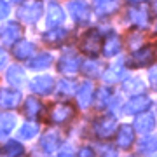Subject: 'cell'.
<instances>
[{"label":"cell","instance_id":"13","mask_svg":"<svg viewBox=\"0 0 157 157\" xmlns=\"http://www.w3.org/2000/svg\"><path fill=\"white\" fill-rule=\"evenodd\" d=\"M2 42L4 44H14L19 37H21V28L17 26L16 23H9L7 26H4L2 30Z\"/></svg>","mask_w":157,"mask_h":157},{"label":"cell","instance_id":"1","mask_svg":"<svg viewBox=\"0 0 157 157\" xmlns=\"http://www.w3.org/2000/svg\"><path fill=\"white\" fill-rule=\"evenodd\" d=\"M101 49V39H100V33L96 30H91L82 37V42H80V51L84 54H89V56H94L98 54Z\"/></svg>","mask_w":157,"mask_h":157},{"label":"cell","instance_id":"34","mask_svg":"<svg viewBox=\"0 0 157 157\" xmlns=\"http://www.w3.org/2000/svg\"><path fill=\"white\" fill-rule=\"evenodd\" d=\"M58 157H75V152L70 145H65L61 147V150L58 152Z\"/></svg>","mask_w":157,"mask_h":157},{"label":"cell","instance_id":"10","mask_svg":"<svg viewBox=\"0 0 157 157\" xmlns=\"http://www.w3.org/2000/svg\"><path fill=\"white\" fill-rule=\"evenodd\" d=\"M133 141H135V129L133 126H129V124H124L121 126L117 133V143L121 148H129V147L133 145Z\"/></svg>","mask_w":157,"mask_h":157},{"label":"cell","instance_id":"21","mask_svg":"<svg viewBox=\"0 0 157 157\" xmlns=\"http://www.w3.org/2000/svg\"><path fill=\"white\" fill-rule=\"evenodd\" d=\"M65 37H67V32L63 28H54V30H51V32H47V33L44 35V40L51 45H58L59 42L65 40Z\"/></svg>","mask_w":157,"mask_h":157},{"label":"cell","instance_id":"12","mask_svg":"<svg viewBox=\"0 0 157 157\" xmlns=\"http://www.w3.org/2000/svg\"><path fill=\"white\" fill-rule=\"evenodd\" d=\"M12 54L17 58V59H26L30 58L32 54H35V45L28 40H21V42H17L14 45V49H12Z\"/></svg>","mask_w":157,"mask_h":157},{"label":"cell","instance_id":"33","mask_svg":"<svg viewBox=\"0 0 157 157\" xmlns=\"http://www.w3.org/2000/svg\"><path fill=\"white\" fill-rule=\"evenodd\" d=\"M98 68H100V65H98V63L87 61L84 65V72L87 73V75H96V73H98Z\"/></svg>","mask_w":157,"mask_h":157},{"label":"cell","instance_id":"36","mask_svg":"<svg viewBox=\"0 0 157 157\" xmlns=\"http://www.w3.org/2000/svg\"><path fill=\"white\" fill-rule=\"evenodd\" d=\"M78 157H94V152H93V148H89V147H84L82 150L78 152Z\"/></svg>","mask_w":157,"mask_h":157},{"label":"cell","instance_id":"29","mask_svg":"<svg viewBox=\"0 0 157 157\" xmlns=\"http://www.w3.org/2000/svg\"><path fill=\"white\" fill-rule=\"evenodd\" d=\"M131 19L138 26H145L147 21H148V16H147L145 11H131Z\"/></svg>","mask_w":157,"mask_h":157},{"label":"cell","instance_id":"17","mask_svg":"<svg viewBox=\"0 0 157 157\" xmlns=\"http://www.w3.org/2000/svg\"><path fill=\"white\" fill-rule=\"evenodd\" d=\"M14 124H16V117L12 113H0V136L9 135L12 129H14Z\"/></svg>","mask_w":157,"mask_h":157},{"label":"cell","instance_id":"31","mask_svg":"<svg viewBox=\"0 0 157 157\" xmlns=\"http://www.w3.org/2000/svg\"><path fill=\"white\" fill-rule=\"evenodd\" d=\"M145 86L141 84V80H128V82H124V89L128 91V93H136V91H143Z\"/></svg>","mask_w":157,"mask_h":157},{"label":"cell","instance_id":"37","mask_svg":"<svg viewBox=\"0 0 157 157\" xmlns=\"http://www.w3.org/2000/svg\"><path fill=\"white\" fill-rule=\"evenodd\" d=\"M148 78H150V84L157 87V67L150 70V73H148Z\"/></svg>","mask_w":157,"mask_h":157},{"label":"cell","instance_id":"7","mask_svg":"<svg viewBox=\"0 0 157 157\" xmlns=\"http://www.w3.org/2000/svg\"><path fill=\"white\" fill-rule=\"evenodd\" d=\"M150 105V100L147 96H135L124 105V112L126 113H138V112H143L147 110Z\"/></svg>","mask_w":157,"mask_h":157},{"label":"cell","instance_id":"11","mask_svg":"<svg viewBox=\"0 0 157 157\" xmlns=\"http://www.w3.org/2000/svg\"><path fill=\"white\" fill-rule=\"evenodd\" d=\"M154 126H155L154 115L148 113V112L141 113V115H138V117L135 119V129L136 131H140V133H148V131L154 129Z\"/></svg>","mask_w":157,"mask_h":157},{"label":"cell","instance_id":"3","mask_svg":"<svg viewBox=\"0 0 157 157\" xmlns=\"http://www.w3.org/2000/svg\"><path fill=\"white\" fill-rule=\"evenodd\" d=\"M19 17H21L25 23H35L37 19L40 17L42 14V4L40 2H28V4H25V6L19 9Z\"/></svg>","mask_w":157,"mask_h":157},{"label":"cell","instance_id":"28","mask_svg":"<svg viewBox=\"0 0 157 157\" xmlns=\"http://www.w3.org/2000/svg\"><path fill=\"white\" fill-rule=\"evenodd\" d=\"M140 150L141 152H155L157 150V136L143 138L141 143H140Z\"/></svg>","mask_w":157,"mask_h":157},{"label":"cell","instance_id":"39","mask_svg":"<svg viewBox=\"0 0 157 157\" xmlns=\"http://www.w3.org/2000/svg\"><path fill=\"white\" fill-rule=\"evenodd\" d=\"M6 65V54H4V51H0V67H4Z\"/></svg>","mask_w":157,"mask_h":157},{"label":"cell","instance_id":"32","mask_svg":"<svg viewBox=\"0 0 157 157\" xmlns=\"http://www.w3.org/2000/svg\"><path fill=\"white\" fill-rule=\"evenodd\" d=\"M73 91H75V84H73L72 80H61L59 82V93H63V94H72Z\"/></svg>","mask_w":157,"mask_h":157},{"label":"cell","instance_id":"26","mask_svg":"<svg viewBox=\"0 0 157 157\" xmlns=\"http://www.w3.org/2000/svg\"><path fill=\"white\" fill-rule=\"evenodd\" d=\"M4 150H6V155L7 157H17V155H21L23 147H21V143H19V141L9 140L6 143V147H4Z\"/></svg>","mask_w":157,"mask_h":157},{"label":"cell","instance_id":"18","mask_svg":"<svg viewBox=\"0 0 157 157\" xmlns=\"http://www.w3.org/2000/svg\"><path fill=\"white\" fill-rule=\"evenodd\" d=\"M42 110V105H40V101L33 96H30L28 100L25 101V115L26 117H37Z\"/></svg>","mask_w":157,"mask_h":157},{"label":"cell","instance_id":"27","mask_svg":"<svg viewBox=\"0 0 157 157\" xmlns=\"http://www.w3.org/2000/svg\"><path fill=\"white\" fill-rule=\"evenodd\" d=\"M37 133H39V126L33 124V122L23 124V128L19 129V136H21L23 140H30V138H33Z\"/></svg>","mask_w":157,"mask_h":157},{"label":"cell","instance_id":"25","mask_svg":"<svg viewBox=\"0 0 157 157\" xmlns=\"http://www.w3.org/2000/svg\"><path fill=\"white\" fill-rule=\"evenodd\" d=\"M124 75V68L121 65H115V67H110L105 73V80L107 82H119L121 77Z\"/></svg>","mask_w":157,"mask_h":157},{"label":"cell","instance_id":"30","mask_svg":"<svg viewBox=\"0 0 157 157\" xmlns=\"http://www.w3.org/2000/svg\"><path fill=\"white\" fill-rule=\"evenodd\" d=\"M108 100H110V91L107 89V87H101L100 91H98V98H96V105L98 107H107Z\"/></svg>","mask_w":157,"mask_h":157},{"label":"cell","instance_id":"14","mask_svg":"<svg viewBox=\"0 0 157 157\" xmlns=\"http://www.w3.org/2000/svg\"><path fill=\"white\" fill-rule=\"evenodd\" d=\"M77 100H78V105L82 108H87L91 105V101H93V84L91 82H84L78 87Z\"/></svg>","mask_w":157,"mask_h":157},{"label":"cell","instance_id":"23","mask_svg":"<svg viewBox=\"0 0 157 157\" xmlns=\"http://www.w3.org/2000/svg\"><path fill=\"white\" fill-rule=\"evenodd\" d=\"M7 80L11 86H21L25 80V72L19 67H11L7 72Z\"/></svg>","mask_w":157,"mask_h":157},{"label":"cell","instance_id":"9","mask_svg":"<svg viewBox=\"0 0 157 157\" xmlns=\"http://www.w3.org/2000/svg\"><path fill=\"white\" fill-rule=\"evenodd\" d=\"M52 86H54V80L47 75H40L32 80V91L37 94H49L52 91Z\"/></svg>","mask_w":157,"mask_h":157},{"label":"cell","instance_id":"8","mask_svg":"<svg viewBox=\"0 0 157 157\" xmlns=\"http://www.w3.org/2000/svg\"><path fill=\"white\" fill-rule=\"evenodd\" d=\"M21 101V94L17 91L11 89H0V108H14Z\"/></svg>","mask_w":157,"mask_h":157},{"label":"cell","instance_id":"38","mask_svg":"<svg viewBox=\"0 0 157 157\" xmlns=\"http://www.w3.org/2000/svg\"><path fill=\"white\" fill-rule=\"evenodd\" d=\"M103 157H117V154H115V152H113L112 148H108V150L105 152V154H103Z\"/></svg>","mask_w":157,"mask_h":157},{"label":"cell","instance_id":"4","mask_svg":"<svg viewBox=\"0 0 157 157\" xmlns=\"http://www.w3.org/2000/svg\"><path fill=\"white\" fill-rule=\"evenodd\" d=\"M68 11L72 12V17L75 19V21H78V23L87 21L89 16H91V9H89V6L86 4L84 0H75V2H70Z\"/></svg>","mask_w":157,"mask_h":157},{"label":"cell","instance_id":"35","mask_svg":"<svg viewBox=\"0 0 157 157\" xmlns=\"http://www.w3.org/2000/svg\"><path fill=\"white\" fill-rule=\"evenodd\" d=\"M7 14H9V6H7L6 2H2V0H0V19H4Z\"/></svg>","mask_w":157,"mask_h":157},{"label":"cell","instance_id":"24","mask_svg":"<svg viewBox=\"0 0 157 157\" xmlns=\"http://www.w3.org/2000/svg\"><path fill=\"white\" fill-rule=\"evenodd\" d=\"M40 145L44 148L45 152H54V148L58 147V135L56 133H47V135L40 140Z\"/></svg>","mask_w":157,"mask_h":157},{"label":"cell","instance_id":"6","mask_svg":"<svg viewBox=\"0 0 157 157\" xmlns=\"http://www.w3.org/2000/svg\"><path fill=\"white\" fill-rule=\"evenodd\" d=\"M154 59V49L152 47H143V49L136 51L133 58H131V65L136 68H143L148 67V63H152Z\"/></svg>","mask_w":157,"mask_h":157},{"label":"cell","instance_id":"2","mask_svg":"<svg viewBox=\"0 0 157 157\" xmlns=\"http://www.w3.org/2000/svg\"><path fill=\"white\" fill-rule=\"evenodd\" d=\"M73 117V108L67 103H58L52 107L49 113V119L52 124H65Z\"/></svg>","mask_w":157,"mask_h":157},{"label":"cell","instance_id":"20","mask_svg":"<svg viewBox=\"0 0 157 157\" xmlns=\"http://www.w3.org/2000/svg\"><path fill=\"white\" fill-rule=\"evenodd\" d=\"M103 51H105V56H115L119 51H121V40H119V37L110 35V37L105 40Z\"/></svg>","mask_w":157,"mask_h":157},{"label":"cell","instance_id":"15","mask_svg":"<svg viewBox=\"0 0 157 157\" xmlns=\"http://www.w3.org/2000/svg\"><path fill=\"white\" fill-rule=\"evenodd\" d=\"M78 67H80V61L75 54H65V56L59 59V70L65 73H73L77 72Z\"/></svg>","mask_w":157,"mask_h":157},{"label":"cell","instance_id":"41","mask_svg":"<svg viewBox=\"0 0 157 157\" xmlns=\"http://www.w3.org/2000/svg\"><path fill=\"white\" fill-rule=\"evenodd\" d=\"M11 2H21V0H11Z\"/></svg>","mask_w":157,"mask_h":157},{"label":"cell","instance_id":"40","mask_svg":"<svg viewBox=\"0 0 157 157\" xmlns=\"http://www.w3.org/2000/svg\"><path fill=\"white\" fill-rule=\"evenodd\" d=\"M128 2H135V4H138V2H143V0H128Z\"/></svg>","mask_w":157,"mask_h":157},{"label":"cell","instance_id":"19","mask_svg":"<svg viewBox=\"0 0 157 157\" xmlns=\"http://www.w3.org/2000/svg\"><path fill=\"white\" fill-rule=\"evenodd\" d=\"M51 61H52L51 54L42 52V54H37V56L30 61V68H32V70H44V68H47L51 65Z\"/></svg>","mask_w":157,"mask_h":157},{"label":"cell","instance_id":"16","mask_svg":"<svg viewBox=\"0 0 157 157\" xmlns=\"http://www.w3.org/2000/svg\"><path fill=\"white\" fill-rule=\"evenodd\" d=\"M65 19V12L58 4H51L49 6V14H47V25L49 26H58L61 25Z\"/></svg>","mask_w":157,"mask_h":157},{"label":"cell","instance_id":"22","mask_svg":"<svg viewBox=\"0 0 157 157\" xmlns=\"http://www.w3.org/2000/svg\"><path fill=\"white\" fill-rule=\"evenodd\" d=\"M115 7H117V0H94V9L100 16L110 14Z\"/></svg>","mask_w":157,"mask_h":157},{"label":"cell","instance_id":"5","mask_svg":"<svg viewBox=\"0 0 157 157\" xmlns=\"http://www.w3.org/2000/svg\"><path fill=\"white\" fill-rule=\"evenodd\" d=\"M115 128H117L115 119H113L112 115H108V117H103V119H100V121L96 122L94 131H96V135L100 136V138H108V136L115 131Z\"/></svg>","mask_w":157,"mask_h":157}]
</instances>
